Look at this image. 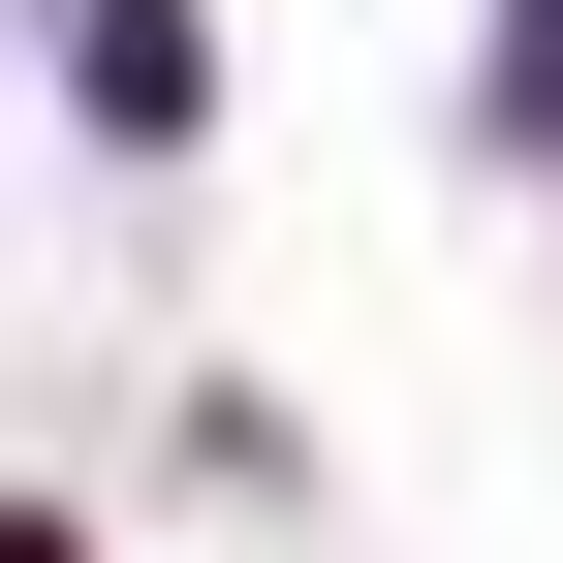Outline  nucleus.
Instances as JSON below:
<instances>
[{"label":"nucleus","instance_id":"f257e3e1","mask_svg":"<svg viewBox=\"0 0 563 563\" xmlns=\"http://www.w3.org/2000/svg\"><path fill=\"white\" fill-rule=\"evenodd\" d=\"M63 95H95L125 157H188V95H220V63H188V0H63Z\"/></svg>","mask_w":563,"mask_h":563},{"label":"nucleus","instance_id":"f03ea898","mask_svg":"<svg viewBox=\"0 0 563 563\" xmlns=\"http://www.w3.org/2000/svg\"><path fill=\"white\" fill-rule=\"evenodd\" d=\"M0 563H63V501H0Z\"/></svg>","mask_w":563,"mask_h":563}]
</instances>
